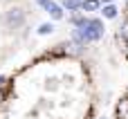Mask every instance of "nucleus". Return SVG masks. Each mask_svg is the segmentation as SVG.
<instances>
[{
	"label": "nucleus",
	"mask_w": 128,
	"mask_h": 119,
	"mask_svg": "<svg viewBox=\"0 0 128 119\" xmlns=\"http://www.w3.org/2000/svg\"><path fill=\"white\" fill-rule=\"evenodd\" d=\"M101 7V0H83V11H99Z\"/></svg>",
	"instance_id": "20e7f679"
},
{
	"label": "nucleus",
	"mask_w": 128,
	"mask_h": 119,
	"mask_svg": "<svg viewBox=\"0 0 128 119\" xmlns=\"http://www.w3.org/2000/svg\"><path fill=\"white\" fill-rule=\"evenodd\" d=\"M126 7H128V2H126Z\"/></svg>",
	"instance_id": "9b49d317"
},
{
	"label": "nucleus",
	"mask_w": 128,
	"mask_h": 119,
	"mask_svg": "<svg viewBox=\"0 0 128 119\" xmlns=\"http://www.w3.org/2000/svg\"><path fill=\"white\" fill-rule=\"evenodd\" d=\"M52 32H54V27H52L50 22H45V25L38 27V34H43V36H45V34H52Z\"/></svg>",
	"instance_id": "6e6552de"
},
{
	"label": "nucleus",
	"mask_w": 128,
	"mask_h": 119,
	"mask_svg": "<svg viewBox=\"0 0 128 119\" xmlns=\"http://www.w3.org/2000/svg\"><path fill=\"white\" fill-rule=\"evenodd\" d=\"M2 81H4V79H2V76H0V86H2Z\"/></svg>",
	"instance_id": "1a4fd4ad"
},
{
	"label": "nucleus",
	"mask_w": 128,
	"mask_h": 119,
	"mask_svg": "<svg viewBox=\"0 0 128 119\" xmlns=\"http://www.w3.org/2000/svg\"><path fill=\"white\" fill-rule=\"evenodd\" d=\"M36 2H38V4L54 18V20H61V18H63V9H61L56 2H52V0H36Z\"/></svg>",
	"instance_id": "7ed1b4c3"
},
{
	"label": "nucleus",
	"mask_w": 128,
	"mask_h": 119,
	"mask_svg": "<svg viewBox=\"0 0 128 119\" xmlns=\"http://www.w3.org/2000/svg\"><path fill=\"white\" fill-rule=\"evenodd\" d=\"M74 40L79 43V45H83V43H94V40H99L101 36H104V22L99 20V18H90L88 20V25L83 27V29H74Z\"/></svg>",
	"instance_id": "f257e3e1"
},
{
	"label": "nucleus",
	"mask_w": 128,
	"mask_h": 119,
	"mask_svg": "<svg viewBox=\"0 0 128 119\" xmlns=\"http://www.w3.org/2000/svg\"><path fill=\"white\" fill-rule=\"evenodd\" d=\"M4 22H7V27H11V29L20 27V25L25 22V11H22L20 7H14V9H9V11L4 14Z\"/></svg>",
	"instance_id": "f03ea898"
},
{
	"label": "nucleus",
	"mask_w": 128,
	"mask_h": 119,
	"mask_svg": "<svg viewBox=\"0 0 128 119\" xmlns=\"http://www.w3.org/2000/svg\"><path fill=\"white\" fill-rule=\"evenodd\" d=\"M63 7L68 11H76V9L83 7V0H63Z\"/></svg>",
	"instance_id": "39448f33"
},
{
	"label": "nucleus",
	"mask_w": 128,
	"mask_h": 119,
	"mask_svg": "<svg viewBox=\"0 0 128 119\" xmlns=\"http://www.w3.org/2000/svg\"><path fill=\"white\" fill-rule=\"evenodd\" d=\"M101 14H104V18H115V16H117V7H115V4H106V7L101 9Z\"/></svg>",
	"instance_id": "423d86ee"
},
{
	"label": "nucleus",
	"mask_w": 128,
	"mask_h": 119,
	"mask_svg": "<svg viewBox=\"0 0 128 119\" xmlns=\"http://www.w3.org/2000/svg\"><path fill=\"white\" fill-rule=\"evenodd\" d=\"M104 2H112V0H104Z\"/></svg>",
	"instance_id": "9d476101"
},
{
	"label": "nucleus",
	"mask_w": 128,
	"mask_h": 119,
	"mask_svg": "<svg viewBox=\"0 0 128 119\" xmlns=\"http://www.w3.org/2000/svg\"><path fill=\"white\" fill-rule=\"evenodd\" d=\"M119 38L128 43V18L124 20V25H122V29H119Z\"/></svg>",
	"instance_id": "0eeeda50"
}]
</instances>
